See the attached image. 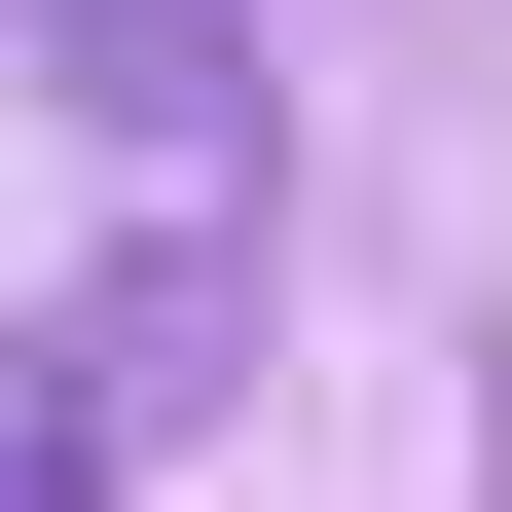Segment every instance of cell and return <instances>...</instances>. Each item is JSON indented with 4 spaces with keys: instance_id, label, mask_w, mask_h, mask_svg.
<instances>
[{
    "instance_id": "1",
    "label": "cell",
    "mask_w": 512,
    "mask_h": 512,
    "mask_svg": "<svg viewBox=\"0 0 512 512\" xmlns=\"http://www.w3.org/2000/svg\"><path fill=\"white\" fill-rule=\"evenodd\" d=\"M220 330H256V293H220V220H183V256H110L74 330H0V512H110L183 403H220Z\"/></svg>"
},
{
    "instance_id": "2",
    "label": "cell",
    "mask_w": 512,
    "mask_h": 512,
    "mask_svg": "<svg viewBox=\"0 0 512 512\" xmlns=\"http://www.w3.org/2000/svg\"><path fill=\"white\" fill-rule=\"evenodd\" d=\"M0 37H37V74H74L110 147L183 183V220H220V183H256V0H0Z\"/></svg>"
}]
</instances>
